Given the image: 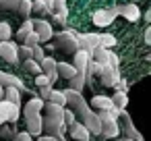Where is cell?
Here are the masks:
<instances>
[{
	"label": "cell",
	"mask_w": 151,
	"mask_h": 141,
	"mask_svg": "<svg viewBox=\"0 0 151 141\" xmlns=\"http://www.w3.org/2000/svg\"><path fill=\"white\" fill-rule=\"evenodd\" d=\"M56 71H58V77H64V79H70L77 73V69L68 62H56Z\"/></svg>",
	"instance_id": "d6986e66"
},
{
	"label": "cell",
	"mask_w": 151,
	"mask_h": 141,
	"mask_svg": "<svg viewBox=\"0 0 151 141\" xmlns=\"http://www.w3.org/2000/svg\"><path fill=\"white\" fill-rule=\"evenodd\" d=\"M23 69H25L27 73H31V75H37V73H42V67H40V62H35L33 58H27V60H23Z\"/></svg>",
	"instance_id": "cb8c5ba5"
},
{
	"label": "cell",
	"mask_w": 151,
	"mask_h": 141,
	"mask_svg": "<svg viewBox=\"0 0 151 141\" xmlns=\"http://www.w3.org/2000/svg\"><path fill=\"white\" fill-rule=\"evenodd\" d=\"M17 58H19V62H23V60H27V58H31V48L29 46H17Z\"/></svg>",
	"instance_id": "4316f807"
},
{
	"label": "cell",
	"mask_w": 151,
	"mask_h": 141,
	"mask_svg": "<svg viewBox=\"0 0 151 141\" xmlns=\"http://www.w3.org/2000/svg\"><path fill=\"white\" fill-rule=\"evenodd\" d=\"M79 38V48L83 46V50H87L89 54L99 46V33H83V35H77Z\"/></svg>",
	"instance_id": "2e32d148"
},
{
	"label": "cell",
	"mask_w": 151,
	"mask_h": 141,
	"mask_svg": "<svg viewBox=\"0 0 151 141\" xmlns=\"http://www.w3.org/2000/svg\"><path fill=\"white\" fill-rule=\"evenodd\" d=\"M0 110L4 112L6 122H17L19 120V112H21V106L19 104H13L9 100H0Z\"/></svg>",
	"instance_id": "4fadbf2b"
},
{
	"label": "cell",
	"mask_w": 151,
	"mask_h": 141,
	"mask_svg": "<svg viewBox=\"0 0 151 141\" xmlns=\"http://www.w3.org/2000/svg\"><path fill=\"white\" fill-rule=\"evenodd\" d=\"M37 141H58V139L52 135H42V137H37Z\"/></svg>",
	"instance_id": "8d00e7d4"
},
{
	"label": "cell",
	"mask_w": 151,
	"mask_h": 141,
	"mask_svg": "<svg viewBox=\"0 0 151 141\" xmlns=\"http://www.w3.org/2000/svg\"><path fill=\"white\" fill-rule=\"evenodd\" d=\"M0 58L9 64H17L19 58H17V44L11 42V40H2L0 42Z\"/></svg>",
	"instance_id": "ba28073f"
},
{
	"label": "cell",
	"mask_w": 151,
	"mask_h": 141,
	"mask_svg": "<svg viewBox=\"0 0 151 141\" xmlns=\"http://www.w3.org/2000/svg\"><path fill=\"white\" fill-rule=\"evenodd\" d=\"M40 98H42L44 102H52V104H58V106H66L64 91L54 89L52 85H44V87H40Z\"/></svg>",
	"instance_id": "52a82bcc"
},
{
	"label": "cell",
	"mask_w": 151,
	"mask_h": 141,
	"mask_svg": "<svg viewBox=\"0 0 151 141\" xmlns=\"http://www.w3.org/2000/svg\"><path fill=\"white\" fill-rule=\"evenodd\" d=\"M35 85H37V87H44V85H52V83H50V79H48L44 73H37V75H35Z\"/></svg>",
	"instance_id": "1f68e13d"
},
{
	"label": "cell",
	"mask_w": 151,
	"mask_h": 141,
	"mask_svg": "<svg viewBox=\"0 0 151 141\" xmlns=\"http://www.w3.org/2000/svg\"><path fill=\"white\" fill-rule=\"evenodd\" d=\"M68 129V135L73 137V139H77V141H89V131H87V127L83 124V122H79V120H75L73 124H68L66 127Z\"/></svg>",
	"instance_id": "9a60e30c"
},
{
	"label": "cell",
	"mask_w": 151,
	"mask_h": 141,
	"mask_svg": "<svg viewBox=\"0 0 151 141\" xmlns=\"http://www.w3.org/2000/svg\"><path fill=\"white\" fill-rule=\"evenodd\" d=\"M99 46L101 48H114L116 46V38L112 35V33H99Z\"/></svg>",
	"instance_id": "603a6c76"
},
{
	"label": "cell",
	"mask_w": 151,
	"mask_h": 141,
	"mask_svg": "<svg viewBox=\"0 0 151 141\" xmlns=\"http://www.w3.org/2000/svg\"><path fill=\"white\" fill-rule=\"evenodd\" d=\"M145 44H151V27L145 29Z\"/></svg>",
	"instance_id": "74e56055"
},
{
	"label": "cell",
	"mask_w": 151,
	"mask_h": 141,
	"mask_svg": "<svg viewBox=\"0 0 151 141\" xmlns=\"http://www.w3.org/2000/svg\"><path fill=\"white\" fill-rule=\"evenodd\" d=\"M114 11H116V15H122L130 23H137L141 19V9L137 4H118V7H114Z\"/></svg>",
	"instance_id": "30bf717a"
},
{
	"label": "cell",
	"mask_w": 151,
	"mask_h": 141,
	"mask_svg": "<svg viewBox=\"0 0 151 141\" xmlns=\"http://www.w3.org/2000/svg\"><path fill=\"white\" fill-rule=\"evenodd\" d=\"M0 87H17L21 93L27 91L25 83H23L19 77H15V75H11V73H2V71H0Z\"/></svg>",
	"instance_id": "5bb4252c"
},
{
	"label": "cell",
	"mask_w": 151,
	"mask_h": 141,
	"mask_svg": "<svg viewBox=\"0 0 151 141\" xmlns=\"http://www.w3.org/2000/svg\"><path fill=\"white\" fill-rule=\"evenodd\" d=\"M44 108H46V114L42 116V131H46V135H52V137H62L64 131H66L64 106L44 102Z\"/></svg>",
	"instance_id": "6da1fadb"
},
{
	"label": "cell",
	"mask_w": 151,
	"mask_h": 141,
	"mask_svg": "<svg viewBox=\"0 0 151 141\" xmlns=\"http://www.w3.org/2000/svg\"><path fill=\"white\" fill-rule=\"evenodd\" d=\"M77 35H79L77 31H73V29H64V31L52 35L54 42H56L54 46L60 48V50L66 52V54H75V52L79 50V38H77Z\"/></svg>",
	"instance_id": "3957f363"
},
{
	"label": "cell",
	"mask_w": 151,
	"mask_h": 141,
	"mask_svg": "<svg viewBox=\"0 0 151 141\" xmlns=\"http://www.w3.org/2000/svg\"><path fill=\"white\" fill-rule=\"evenodd\" d=\"M56 139H58V141H66V139H64V135H62V137H56Z\"/></svg>",
	"instance_id": "60d3db41"
},
{
	"label": "cell",
	"mask_w": 151,
	"mask_h": 141,
	"mask_svg": "<svg viewBox=\"0 0 151 141\" xmlns=\"http://www.w3.org/2000/svg\"><path fill=\"white\" fill-rule=\"evenodd\" d=\"M77 120V116H75V112L70 110V108H64V124L68 127V124H73Z\"/></svg>",
	"instance_id": "d6a6232c"
},
{
	"label": "cell",
	"mask_w": 151,
	"mask_h": 141,
	"mask_svg": "<svg viewBox=\"0 0 151 141\" xmlns=\"http://www.w3.org/2000/svg\"><path fill=\"white\" fill-rule=\"evenodd\" d=\"M31 2H33V0H21V4H19V9H17V13H19L23 19H27V17L31 15Z\"/></svg>",
	"instance_id": "484cf974"
},
{
	"label": "cell",
	"mask_w": 151,
	"mask_h": 141,
	"mask_svg": "<svg viewBox=\"0 0 151 141\" xmlns=\"http://www.w3.org/2000/svg\"><path fill=\"white\" fill-rule=\"evenodd\" d=\"M46 54H44V50H42V46L40 44H35L33 48H31V58L35 60V62H42V58H44Z\"/></svg>",
	"instance_id": "f546056e"
},
{
	"label": "cell",
	"mask_w": 151,
	"mask_h": 141,
	"mask_svg": "<svg viewBox=\"0 0 151 141\" xmlns=\"http://www.w3.org/2000/svg\"><path fill=\"white\" fill-rule=\"evenodd\" d=\"M112 102H114V106L116 108H126V104H128V98H126V91H118L116 89V93L112 95Z\"/></svg>",
	"instance_id": "44dd1931"
},
{
	"label": "cell",
	"mask_w": 151,
	"mask_h": 141,
	"mask_svg": "<svg viewBox=\"0 0 151 141\" xmlns=\"http://www.w3.org/2000/svg\"><path fill=\"white\" fill-rule=\"evenodd\" d=\"M97 118H99V135H104L106 139H112V137H118V118H114L110 114V110H99L97 112Z\"/></svg>",
	"instance_id": "277c9868"
},
{
	"label": "cell",
	"mask_w": 151,
	"mask_h": 141,
	"mask_svg": "<svg viewBox=\"0 0 151 141\" xmlns=\"http://www.w3.org/2000/svg\"><path fill=\"white\" fill-rule=\"evenodd\" d=\"M91 106L97 108V110H112V108H114V102H112V98H108V95H95V98L91 100Z\"/></svg>",
	"instance_id": "e0dca14e"
},
{
	"label": "cell",
	"mask_w": 151,
	"mask_h": 141,
	"mask_svg": "<svg viewBox=\"0 0 151 141\" xmlns=\"http://www.w3.org/2000/svg\"><path fill=\"white\" fill-rule=\"evenodd\" d=\"M116 17L118 15H116L114 9H99V11L93 13V25L95 27H110Z\"/></svg>",
	"instance_id": "9c48e42d"
},
{
	"label": "cell",
	"mask_w": 151,
	"mask_h": 141,
	"mask_svg": "<svg viewBox=\"0 0 151 141\" xmlns=\"http://www.w3.org/2000/svg\"><path fill=\"white\" fill-rule=\"evenodd\" d=\"M44 7H46V13H52L54 11V0H42Z\"/></svg>",
	"instance_id": "d590c367"
},
{
	"label": "cell",
	"mask_w": 151,
	"mask_h": 141,
	"mask_svg": "<svg viewBox=\"0 0 151 141\" xmlns=\"http://www.w3.org/2000/svg\"><path fill=\"white\" fill-rule=\"evenodd\" d=\"M21 42H23L25 46H29V48H33L35 44H40V38H37V33H35V31H29V33H27V35H25V38L21 40Z\"/></svg>",
	"instance_id": "f1b7e54d"
},
{
	"label": "cell",
	"mask_w": 151,
	"mask_h": 141,
	"mask_svg": "<svg viewBox=\"0 0 151 141\" xmlns=\"http://www.w3.org/2000/svg\"><path fill=\"white\" fill-rule=\"evenodd\" d=\"M29 31H33V21L27 17V19L23 21V25L19 27V31H17V40H23V38H25Z\"/></svg>",
	"instance_id": "7402d4cb"
},
{
	"label": "cell",
	"mask_w": 151,
	"mask_h": 141,
	"mask_svg": "<svg viewBox=\"0 0 151 141\" xmlns=\"http://www.w3.org/2000/svg\"><path fill=\"white\" fill-rule=\"evenodd\" d=\"M33 31L37 33L40 42H50L52 35H54L52 23H48L46 19H35V21H33Z\"/></svg>",
	"instance_id": "8fae6325"
},
{
	"label": "cell",
	"mask_w": 151,
	"mask_h": 141,
	"mask_svg": "<svg viewBox=\"0 0 151 141\" xmlns=\"http://www.w3.org/2000/svg\"><path fill=\"white\" fill-rule=\"evenodd\" d=\"M13 141H33V139H31V135L25 131V133H15V135H13Z\"/></svg>",
	"instance_id": "e575fe53"
},
{
	"label": "cell",
	"mask_w": 151,
	"mask_h": 141,
	"mask_svg": "<svg viewBox=\"0 0 151 141\" xmlns=\"http://www.w3.org/2000/svg\"><path fill=\"white\" fill-rule=\"evenodd\" d=\"M118 118H120V129H122V133L128 137V139H134V141H143V137H141V133L134 129V124H132V120H130V116H128V112L122 108L120 110V114H118Z\"/></svg>",
	"instance_id": "8992f818"
},
{
	"label": "cell",
	"mask_w": 151,
	"mask_h": 141,
	"mask_svg": "<svg viewBox=\"0 0 151 141\" xmlns=\"http://www.w3.org/2000/svg\"><path fill=\"white\" fill-rule=\"evenodd\" d=\"M2 100H9V102L21 106V91H19L17 87H4V95H2Z\"/></svg>",
	"instance_id": "ffe728a7"
},
{
	"label": "cell",
	"mask_w": 151,
	"mask_h": 141,
	"mask_svg": "<svg viewBox=\"0 0 151 141\" xmlns=\"http://www.w3.org/2000/svg\"><path fill=\"white\" fill-rule=\"evenodd\" d=\"M2 95H4V87H0V100H2Z\"/></svg>",
	"instance_id": "ab89813d"
},
{
	"label": "cell",
	"mask_w": 151,
	"mask_h": 141,
	"mask_svg": "<svg viewBox=\"0 0 151 141\" xmlns=\"http://www.w3.org/2000/svg\"><path fill=\"white\" fill-rule=\"evenodd\" d=\"M21 4V0H0V9L2 11H11V13H17Z\"/></svg>",
	"instance_id": "d4e9b609"
},
{
	"label": "cell",
	"mask_w": 151,
	"mask_h": 141,
	"mask_svg": "<svg viewBox=\"0 0 151 141\" xmlns=\"http://www.w3.org/2000/svg\"><path fill=\"white\" fill-rule=\"evenodd\" d=\"M31 11H35L37 15H44L46 13V7H44L42 0H35V2H31Z\"/></svg>",
	"instance_id": "836d02e7"
},
{
	"label": "cell",
	"mask_w": 151,
	"mask_h": 141,
	"mask_svg": "<svg viewBox=\"0 0 151 141\" xmlns=\"http://www.w3.org/2000/svg\"><path fill=\"white\" fill-rule=\"evenodd\" d=\"M11 35H13L11 25L6 21H2V23H0V42H2V40H11Z\"/></svg>",
	"instance_id": "83f0119b"
},
{
	"label": "cell",
	"mask_w": 151,
	"mask_h": 141,
	"mask_svg": "<svg viewBox=\"0 0 151 141\" xmlns=\"http://www.w3.org/2000/svg\"><path fill=\"white\" fill-rule=\"evenodd\" d=\"M2 122H6V116H4V112H2V110H0V124H2Z\"/></svg>",
	"instance_id": "f35d334b"
},
{
	"label": "cell",
	"mask_w": 151,
	"mask_h": 141,
	"mask_svg": "<svg viewBox=\"0 0 151 141\" xmlns=\"http://www.w3.org/2000/svg\"><path fill=\"white\" fill-rule=\"evenodd\" d=\"M85 83H87V77H85V73H79V71L68 79V87L70 89H77V91H81L85 87Z\"/></svg>",
	"instance_id": "ac0fdd59"
},
{
	"label": "cell",
	"mask_w": 151,
	"mask_h": 141,
	"mask_svg": "<svg viewBox=\"0 0 151 141\" xmlns=\"http://www.w3.org/2000/svg\"><path fill=\"white\" fill-rule=\"evenodd\" d=\"M120 141H134V139H128V137H124V139H120Z\"/></svg>",
	"instance_id": "b9f144b4"
},
{
	"label": "cell",
	"mask_w": 151,
	"mask_h": 141,
	"mask_svg": "<svg viewBox=\"0 0 151 141\" xmlns=\"http://www.w3.org/2000/svg\"><path fill=\"white\" fill-rule=\"evenodd\" d=\"M42 110H44V100L42 98H31L25 104L23 116H25V124H27L29 135H42Z\"/></svg>",
	"instance_id": "7a4b0ae2"
},
{
	"label": "cell",
	"mask_w": 151,
	"mask_h": 141,
	"mask_svg": "<svg viewBox=\"0 0 151 141\" xmlns=\"http://www.w3.org/2000/svg\"><path fill=\"white\" fill-rule=\"evenodd\" d=\"M97 75H99V79H101V85H106V87H114L116 81L120 79L118 67H114V64H110V62L97 64Z\"/></svg>",
	"instance_id": "5b68a950"
},
{
	"label": "cell",
	"mask_w": 151,
	"mask_h": 141,
	"mask_svg": "<svg viewBox=\"0 0 151 141\" xmlns=\"http://www.w3.org/2000/svg\"><path fill=\"white\" fill-rule=\"evenodd\" d=\"M40 67H42V73L50 79V83H52V85L60 79V77H58V71H56V60H54V58L44 56V58H42V62H40Z\"/></svg>",
	"instance_id": "7c38bea8"
},
{
	"label": "cell",
	"mask_w": 151,
	"mask_h": 141,
	"mask_svg": "<svg viewBox=\"0 0 151 141\" xmlns=\"http://www.w3.org/2000/svg\"><path fill=\"white\" fill-rule=\"evenodd\" d=\"M15 135V131H13V127H6L4 122L2 124H0V137H2V139H11Z\"/></svg>",
	"instance_id": "4dcf8cb0"
}]
</instances>
